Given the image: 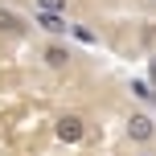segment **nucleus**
<instances>
[{"mask_svg": "<svg viewBox=\"0 0 156 156\" xmlns=\"http://www.w3.org/2000/svg\"><path fill=\"white\" fill-rule=\"evenodd\" d=\"M144 4H156V0H144Z\"/></svg>", "mask_w": 156, "mask_h": 156, "instance_id": "9", "label": "nucleus"}, {"mask_svg": "<svg viewBox=\"0 0 156 156\" xmlns=\"http://www.w3.org/2000/svg\"><path fill=\"white\" fill-rule=\"evenodd\" d=\"M132 90H136V94H140V99H144V103H152V99H156V94H152V90H148V86H144V82H132Z\"/></svg>", "mask_w": 156, "mask_h": 156, "instance_id": "7", "label": "nucleus"}, {"mask_svg": "<svg viewBox=\"0 0 156 156\" xmlns=\"http://www.w3.org/2000/svg\"><path fill=\"white\" fill-rule=\"evenodd\" d=\"M123 132H127V140H132L136 148H148V144L156 140V119L148 115V111H132L127 123H123Z\"/></svg>", "mask_w": 156, "mask_h": 156, "instance_id": "1", "label": "nucleus"}, {"mask_svg": "<svg viewBox=\"0 0 156 156\" xmlns=\"http://www.w3.org/2000/svg\"><path fill=\"white\" fill-rule=\"evenodd\" d=\"M21 33H29V21H25L16 8L0 4V37H21Z\"/></svg>", "mask_w": 156, "mask_h": 156, "instance_id": "5", "label": "nucleus"}, {"mask_svg": "<svg viewBox=\"0 0 156 156\" xmlns=\"http://www.w3.org/2000/svg\"><path fill=\"white\" fill-rule=\"evenodd\" d=\"M37 8H41V12H62V16H66L70 0H37Z\"/></svg>", "mask_w": 156, "mask_h": 156, "instance_id": "6", "label": "nucleus"}, {"mask_svg": "<svg viewBox=\"0 0 156 156\" xmlns=\"http://www.w3.org/2000/svg\"><path fill=\"white\" fill-rule=\"evenodd\" d=\"M33 25H37V29H45L54 41H58V37H66V29H70L62 12H41V8H33Z\"/></svg>", "mask_w": 156, "mask_h": 156, "instance_id": "4", "label": "nucleus"}, {"mask_svg": "<svg viewBox=\"0 0 156 156\" xmlns=\"http://www.w3.org/2000/svg\"><path fill=\"white\" fill-rule=\"evenodd\" d=\"M70 62H74V54H70L66 41H45V45H41V66H45V70L62 74V70H70Z\"/></svg>", "mask_w": 156, "mask_h": 156, "instance_id": "3", "label": "nucleus"}, {"mask_svg": "<svg viewBox=\"0 0 156 156\" xmlns=\"http://www.w3.org/2000/svg\"><path fill=\"white\" fill-rule=\"evenodd\" d=\"M54 136L62 144H82V136H86V119L78 115V111H62V115L54 119Z\"/></svg>", "mask_w": 156, "mask_h": 156, "instance_id": "2", "label": "nucleus"}, {"mask_svg": "<svg viewBox=\"0 0 156 156\" xmlns=\"http://www.w3.org/2000/svg\"><path fill=\"white\" fill-rule=\"evenodd\" d=\"M132 156H156V152L152 148H140V152H132Z\"/></svg>", "mask_w": 156, "mask_h": 156, "instance_id": "8", "label": "nucleus"}]
</instances>
